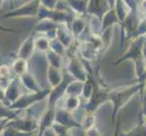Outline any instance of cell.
Instances as JSON below:
<instances>
[{
  "label": "cell",
  "mask_w": 146,
  "mask_h": 136,
  "mask_svg": "<svg viewBox=\"0 0 146 136\" xmlns=\"http://www.w3.org/2000/svg\"><path fill=\"white\" fill-rule=\"evenodd\" d=\"M146 40V37H137L131 40L129 46L121 56L116 59L113 65H120L124 62L133 61L134 64L135 75L138 79V82H145V66L146 62L143 56V45Z\"/></svg>",
  "instance_id": "1"
},
{
  "label": "cell",
  "mask_w": 146,
  "mask_h": 136,
  "mask_svg": "<svg viewBox=\"0 0 146 136\" xmlns=\"http://www.w3.org/2000/svg\"><path fill=\"white\" fill-rule=\"evenodd\" d=\"M144 83L138 82L136 84L121 86L110 90L108 92V100L112 103L113 114L118 113L123 106H125L136 94L143 90Z\"/></svg>",
  "instance_id": "2"
},
{
  "label": "cell",
  "mask_w": 146,
  "mask_h": 136,
  "mask_svg": "<svg viewBox=\"0 0 146 136\" xmlns=\"http://www.w3.org/2000/svg\"><path fill=\"white\" fill-rule=\"evenodd\" d=\"M77 52H73L71 50H67L68 63L66 66V72L71 76L79 81L85 82L89 77V72L85 65V62L81 58Z\"/></svg>",
  "instance_id": "3"
},
{
  "label": "cell",
  "mask_w": 146,
  "mask_h": 136,
  "mask_svg": "<svg viewBox=\"0 0 146 136\" xmlns=\"http://www.w3.org/2000/svg\"><path fill=\"white\" fill-rule=\"evenodd\" d=\"M40 8L39 0H28L19 7L13 8L7 13L4 14L1 19H13V18H27L36 17Z\"/></svg>",
  "instance_id": "4"
},
{
  "label": "cell",
  "mask_w": 146,
  "mask_h": 136,
  "mask_svg": "<svg viewBox=\"0 0 146 136\" xmlns=\"http://www.w3.org/2000/svg\"><path fill=\"white\" fill-rule=\"evenodd\" d=\"M50 91H51V88L48 87V88H44L36 93H32V92L24 93L9 107L13 110L25 111L28 107L31 106V105H33L34 103L39 102V101H42L44 99H46L50 94Z\"/></svg>",
  "instance_id": "5"
},
{
  "label": "cell",
  "mask_w": 146,
  "mask_h": 136,
  "mask_svg": "<svg viewBox=\"0 0 146 136\" xmlns=\"http://www.w3.org/2000/svg\"><path fill=\"white\" fill-rule=\"evenodd\" d=\"M74 15H72L71 13L67 12L66 10L59 9V7L55 9H47L44 7L40 6L38 15H37V20L41 19H49L52 21L57 23V24H71L73 17Z\"/></svg>",
  "instance_id": "6"
},
{
  "label": "cell",
  "mask_w": 146,
  "mask_h": 136,
  "mask_svg": "<svg viewBox=\"0 0 146 136\" xmlns=\"http://www.w3.org/2000/svg\"><path fill=\"white\" fill-rule=\"evenodd\" d=\"M23 84L21 83L19 76H15L8 86L5 89V95H6V105L10 106L24 94L23 93Z\"/></svg>",
  "instance_id": "7"
},
{
  "label": "cell",
  "mask_w": 146,
  "mask_h": 136,
  "mask_svg": "<svg viewBox=\"0 0 146 136\" xmlns=\"http://www.w3.org/2000/svg\"><path fill=\"white\" fill-rule=\"evenodd\" d=\"M36 32L32 31L31 34H29L28 36L24 39V41L21 43L20 46L17 50V57L24 58L26 60H30L32 58L33 54L36 52Z\"/></svg>",
  "instance_id": "8"
},
{
  "label": "cell",
  "mask_w": 146,
  "mask_h": 136,
  "mask_svg": "<svg viewBox=\"0 0 146 136\" xmlns=\"http://www.w3.org/2000/svg\"><path fill=\"white\" fill-rule=\"evenodd\" d=\"M58 27L59 24L52 21V20L41 19L38 20L33 30L36 32V34H44L52 40L56 37V30Z\"/></svg>",
  "instance_id": "9"
},
{
  "label": "cell",
  "mask_w": 146,
  "mask_h": 136,
  "mask_svg": "<svg viewBox=\"0 0 146 136\" xmlns=\"http://www.w3.org/2000/svg\"><path fill=\"white\" fill-rule=\"evenodd\" d=\"M7 126H11L14 127L17 130L23 131V132H27V133H31V132H36L38 133V129H39V122L37 120H34V119H29L27 117L24 118H15L10 120L8 122Z\"/></svg>",
  "instance_id": "10"
},
{
  "label": "cell",
  "mask_w": 146,
  "mask_h": 136,
  "mask_svg": "<svg viewBox=\"0 0 146 136\" xmlns=\"http://www.w3.org/2000/svg\"><path fill=\"white\" fill-rule=\"evenodd\" d=\"M110 9L107 0H89L87 16L101 20L104 14Z\"/></svg>",
  "instance_id": "11"
},
{
  "label": "cell",
  "mask_w": 146,
  "mask_h": 136,
  "mask_svg": "<svg viewBox=\"0 0 146 136\" xmlns=\"http://www.w3.org/2000/svg\"><path fill=\"white\" fill-rule=\"evenodd\" d=\"M54 122L65 125L70 129L80 128V123L74 117V114L67 110L60 107H55V119Z\"/></svg>",
  "instance_id": "12"
},
{
  "label": "cell",
  "mask_w": 146,
  "mask_h": 136,
  "mask_svg": "<svg viewBox=\"0 0 146 136\" xmlns=\"http://www.w3.org/2000/svg\"><path fill=\"white\" fill-rule=\"evenodd\" d=\"M56 38L67 48V50L76 43V39L74 36L70 26L66 24L59 25L56 30Z\"/></svg>",
  "instance_id": "13"
},
{
  "label": "cell",
  "mask_w": 146,
  "mask_h": 136,
  "mask_svg": "<svg viewBox=\"0 0 146 136\" xmlns=\"http://www.w3.org/2000/svg\"><path fill=\"white\" fill-rule=\"evenodd\" d=\"M47 107H48V103H47V98H46V99H44L42 101H39V102L34 103L27 109L23 111V113H25V117L37 120L39 122V120L43 116V114L46 112Z\"/></svg>",
  "instance_id": "14"
},
{
  "label": "cell",
  "mask_w": 146,
  "mask_h": 136,
  "mask_svg": "<svg viewBox=\"0 0 146 136\" xmlns=\"http://www.w3.org/2000/svg\"><path fill=\"white\" fill-rule=\"evenodd\" d=\"M20 80L23 84L24 88L26 89L27 92H32V93H36L44 89L42 84L37 80V78L30 70L27 73H25L23 75L20 76Z\"/></svg>",
  "instance_id": "15"
},
{
  "label": "cell",
  "mask_w": 146,
  "mask_h": 136,
  "mask_svg": "<svg viewBox=\"0 0 146 136\" xmlns=\"http://www.w3.org/2000/svg\"><path fill=\"white\" fill-rule=\"evenodd\" d=\"M100 21L101 27L99 30V34H104V32L108 31V30L113 29L114 26L119 25V19L113 8H111L110 10H108Z\"/></svg>",
  "instance_id": "16"
},
{
  "label": "cell",
  "mask_w": 146,
  "mask_h": 136,
  "mask_svg": "<svg viewBox=\"0 0 146 136\" xmlns=\"http://www.w3.org/2000/svg\"><path fill=\"white\" fill-rule=\"evenodd\" d=\"M87 27H88V22L85 19V17L74 15L72 22L70 24V28H71L72 33L74 38L76 39V41L81 38L83 34L86 31Z\"/></svg>",
  "instance_id": "17"
},
{
  "label": "cell",
  "mask_w": 146,
  "mask_h": 136,
  "mask_svg": "<svg viewBox=\"0 0 146 136\" xmlns=\"http://www.w3.org/2000/svg\"><path fill=\"white\" fill-rule=\"evenodd\" d=\"M66 6L72 10L74 15L86 17L89 0H64Z\"/></svg>",
  "instance_id": "18"
},
{
  "label": "cell",
  "mask_w": 146,
  "mask_h": 136,
  "mask_svg": "<svg viewBox=\"0 0 146 136\" xmlns=\"http://www.w3.org/2000/svg\"><path fill=\"white\" fill-rule=\"evenodd\" d=\"M55 119V107L48 106L46 112L43 114L41 119L39 120V129H38V136L41 135V133L44 130L48 127H51L53 123H54Z\"/></svg>",
  "instance_id": "19"
},
{
  "label": "cell",
  "mask_w": 146,
  "mask_h": 136,
  "mask_svg": "<svg viewBox=\"0 0 146 136\" xmlns=\"http://www.w3.org/2000/svg\"><path fill=\"white\" fill-rule=\"evenodd\" d=\"M64 74L62 73V69L54 68L47 64L46 69V79L50 88H54L59 85L64 80Z\"/></svg>",
  "instance_id": "20"
},
{
  "label": "cell",
  "mask_w": 146,
  "mask_h": 136,
  "mask_svg": "<svg viewBox=\"0 0 146 136\" xmlns=\"http://www.w3.org/2000/svg\"><path fill=\"white\" fill-rule=\"evenodd\" d=\"M62 100H63V103L58 105L56 107L64 108L65 110H67L68 112L74 113L75 111H77L82 106L81 97L80 96H72V95L64 94L62 97Z\"/></svg>",
  "instance_id": "21"
},
{
  "label": "cell",
  "mask_w": 146,
  "mask_h": 136,
  "mask_svg": "<svg viewBox=\"0 0 146 136\" xmlns=\"http://www.w3.org/2000/svg\"><path fill=\"white\" fill-rule=\"evenodd\" d=\"M113 9L119 19V26L122 27L125 18L127 17L128 14L130 13L131 9L129 8L128 5L124 2V0H115Z\"/></svg>",
  "instance_id": "22"
},
{
  "label": "cell",
  "mask_w": 146,
  "mask_h": 136,
  "mask_svg": "<svg viewBox=\"0 0 146 136\" xmlns=\"http://www.w3.org/2000/svg\"><path fill=\"white\" fill-rule=\"evenodd\" d=\"M46 60L47 62V64L50 66H53L54 68L62 69L63 64H64V56L58 53L54 52V50H49L48 52L44 54Z\"/></svg>",
  "instance_id": "23"
},
{
  "label": "cell",
  "mask_w": 146,
  "mask_h": 136,
  "mask_svg": "<svg viewBox=\"0 0 146 136\" xmlns=\"http://www.w3.org/2000/svg\"><path fill=\"white\" fill-rule=\"evenodd\" d=\"M11 68L13 70L14 74L17 76H21L25 73H27L29 70V64H28V60H26L24 58L17 57L15 59V61L11 64Z\"/></svg>",
  "instance_id": "24"
},
{
  "label": "cell",
  "mask_w": 146,
  "mask_h": 136,
  "mask_svg": "<svg viewBox=\"0 0 146 136\" xmlns=\"http://www.w3.org/2000/svg\"><path fill=\"white\" fill-rule=\"evenodd\" d=\"M84 83L82 81H79V80H75L73 79L69 82L66 91H65V94L66 95H72V96H80L81 97V94L83 92V88H84Z\"/></svg>",
  "instance_id": "25"
},
{
  "label": "cell",
  "mask_w": 146,
  "mask_h": 136,
  "mask_svg": "<svg viewBox=\"0 0 146 136\" xmlns=\"http://www.w3.org/2000/svg\"><path fill=\"white\" fill-rule=\"evenodd\" d=\"M23 111L20 110H13L7 105L4 104L0 102V119H15L19 116L20 113H22Z\"/></svg>",
  "instance_id": "26"
},
{
  "label": "cell",
  "mask_w": 146,
  "mask_h": 136,
  "mask_svg": "<svg viewBox=\"0 0 146 136\" xmlns=\"http://www.w3.org/2000/svg\"><path fill=\"white\" fill-rule=\"evenodd\" d=\"M36 49L39 52L46 54L51 50V39L44 34H39L36 36Z\"/></svg>",
  "instance_id": "27"
},
{
  "label": "cell",
  "mask_w": 146,
  "mask_h": 136,
  "mask_svg": "<svg viewBox=\"0 0 146 136\" xmlns=\"http://www.w3.org/2000/svg\"><path fill=\"white\" fill-rule=\"evenodd\" d=\"M94 91H95L94 82L92 81V79L90 78V75H89L88 79L84 83V88H83V92L81 94L82 99L84 100L85 103L88 102V101L93 97Z\"/></svg>",
  "instance_id": "28"
},
{
  "label": "cell",
  "mask_w": 146,
  "mask_h": 136,
  "mask_svg": "<svg viewBox=\"0 0 146 136\" xmlns=\"http://www.w3.org/2000/svg\"><path fill=\"white\" fill-rule=\"evenodd\" d=\"M96 123V118H95L94 113H86L84 118L80 122V128L83 131H86L88 129H91L95 126Z\"/></svg>",
  "instance_id": "29"
},
{
  "label": "cell",
  "mask_w": 146,
  "mask_h": 136,
  "mask_svg": "<svg viewBox=\"0 0 146 136\" xmlns=\"http://www.w3.org/2000/svg\"><path fill=\"white\" fill-rule=\"evenodd\" d=\"M119 136H146V122L129 131L120 133Z\"/></svg>",
  "instance_id": "30"
},
{
  "label": "cell",
  "mask_w": 146,
  "mask_h": 136,
  "mask_svg": "<svg viewBox=\"0 0 146 136\" xmlns=\"http://www.w3.org/2000/svg\"><path fill=\"white\" fill-rule=\"evenodd\" d=\"M36 133V132L27 133V132H23V131L17 130L11 126H7V128L4 130L2 136H33Z\"/></svg>",
  "instance_id": "31"
},
{
  "label": "cell",
  "mask_w": 146,
  "mask_h": 136,
  "mask_svg": "<svg viewBox=\"0 0 146 136\" xmlns=\"http://www.w3.org/2000/svg\"><path fill=\"white\" fill-rule=\"evenodd\" d=\"M51 49L54 50V52L58 53L59 54L63 55V56L67 54V48L56 37L51 40Z\"/></svg>",
  "instance_id": "32"
},
{
  "label": "cell",
  "mask_w": 146,
  "mask_h": 136,
  "mask_svg": "<svg viewBox=\"0 0 146 136\" xmlns=\"http://www.w3.org/2000/svg\"><path fill=\"white\" fill-rule=\"evenodd\" d=\"M40 6L47 9H55L58 7L59 0H39Z\"/></svg>",
  "instance_id": "33"
},
{
  "label": "cell",
  "mask_w": 146,
  "mask_h": 136,
  "mask_svg": "<svg viewBox=\"0 0 146 136\" xmlns=\"http://www.w3.org/2000/svg\"><path fill=\"white\" fill-rule=\"evenodd\" d=\"M84 136H103V135L101 133L100 130L96 126H94L91 129L84 131Z\"/></svg>",
  "instance_id": "34"
},
{
  "label": "cell",
  "mask_w": 146,
  "mask_h": 136,
  "mask_svg": "<svg viewBox=\"0 0 146 136\" xmlns=\"http://www.w3.org/2000/svg\"><path fill=\"white\" fill-rule=\"evenodd\" d=\"M138 13L143 15V17H146V0H141L138 3Z\"/></svg>",
  "instance_id": "35"
},
{
  "label": "cell",
  "mask_w": 146,
  "mask_h": 136,
  "mask_svg": "<svg viewBox=\"0 0 146 136\" xmlns=\"http://www.w3.org/2000/svg\"><path fill=\"white\" fill-rule=\"evenodd\" d=\"M40 136H58V135L56 133H55V131L53 129V127L51 126V127H48L44 130Z\"/></svg>",
  "instance_id": "36"
},
{
  "label": "cell",
  "mask_w": 146,
  "mask_h": 136,
  "mask_svg": "<svg viewBox=\"0 0 146 136\" xmlns=\"http://www.w3.org/2000/svg\"><path fill=\"white\" fill-rule=\"evenodd\" d=\"M0 31H2V32H7V33H14V34H18V33H19V31H17V30L13 29V28L8 27H6V26H4V25H2L1 23H0Z\"/></svg>",
  "instance_id": "37"
},
{
  "label": "cell",
  "mask_w": 146,
  "mask_h": 136,
  "mask_svg": "<svg viewBox=\"0 0 146 136\" xmlns=\"http://www.w3.org/2000/svg\"><path fill=\"white\" fill-rule=\"evenodd\" d=\"M10 119H0V135H2L4 130L7 128Z\"/></svg>",
  "instance_id": "38"
},
{
  "label": "cell",
  "mask_w": 146,
  "mask_h": 136,
  "mask_svg": "<svg viewBox=\"0 0 146 136\" xmlns=\"http://www.w3.org/2000/svg\"><path fill=\"white\" fill-rule=\"evenodd\" d=\"M0 102H2L4 104L6 103V95H5V89L0 87Z\"/></svg>",
  "instance_id": "39"
},
{
  "label": "cell",
  "mask_w": 146,
  "mask_h": 136,
  "mask_svg": "<svg viewBox=\"0 0 146 136\" xmlns=\"http://www.w3.org/2000/svg\"><path fill=\"white\" fill-rule=\"evenodd\" d=\"M142 53H143V58H144V60H145V62H146V40H145L144 43H143Z\"/></svg>",
  "instance_id": "40"
},
{
  "label": "cell",
  "mask_w": 146,
  "mask_h": 136,
  "mask_svg": "<svg viewBox=\"0 0 146 136\" xmlns=\"http://www.w3.org/2000/svg\"><path fill=\"white\" fill-rule=\"evenodd\" d=\"M143 97H142V99H143V98H146V80H145V82H144V84H143Z\"/></svg>",
  "instance_id": "41"
},
{
  "label": "cell",
  "mask_w": 146,
  "mask_h": 136,
  "mask_svg": "<svg viewBox=\"0 0 146 136\" xmlns=\"http://www.w3.org/2000/svg\"><path fill=\"white\" fill-rule=\"evenodd\" d=\"M107 2L110 6V8H113L114 4H115V0H107Z\"/></svg>",
  "instance_id": "42"
},
{
  "label": "cell",
  "mask_w": 146,
  "mask_h": 136,
  "mask_svg": "<svg viewBox=\"0 0 146 136\" xmlns=\"http://www.w3.org/2000/svg\"><path fill=\"white\" fill-rule=\"evenodd\" d=\"M5 2V0H0V13L2 12V6H3V3Z\"/></svg>",
  "instance_id": "43"
},
{
  "label": "cell",
  "mask_w": 146,
  "mask_h": 136,
  "mask_svg": "<svg viewBox=\"0 0 146 136\" xmlns=\"http://www.w3.org/2000/svg\"><path fill=\"white\" fill-rule=\"evenodd\" d=\"M145 80H146V66H145Z\"/></svg>",
  "instance_id": "44"
},
{
  "label": "cell",
  "mask_w": 146,
  "mask_h": 136,
  "mask_svg": "<svg viewBox=\"0 0 146 136\" xmlns=\"http://www.w3.org/2000/svg\"><path fill=\"white\" fill-rule=\"evenodd\" d=\"M0 64H1V54H0Z\"/></svg>",
  "instance_id": "45"
},
{
  "label": "cell",
  "mask_w": 146,
  "mask_h": 136,
  "mask_svg": "<svg viewBox=\"0 0 146 136\" xmlns=\"http://www.w3.org/2000/svg\"><path fill=\"white\" fill-rule=\"evenodd\" d=\"M117 136H119V135H117Z\"/></svg>",
  "instance_id": "46"
}]
</instances>
